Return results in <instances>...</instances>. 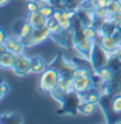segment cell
<instances>
[{"instance_id":"f546056e","label":"cell","mask_w":121,"mask_h":124,"mask_svg":"<svg viewBox=\"0 0 121 124\" xmlns=\"http://www.w3.org/2000/svg\"><path fill=\"white\" fill-rule=\"evenodd\" d=\"M79 1L82 3V4H87V3H90L91 0H79Z\"/></svg>"},{"instance_id":"d4e9b609","label":"cell","mask_w":121,"mask_h":124,"mask_svg":"<svg viewBox=\"0 0 121 124\" xmlns=\"http://www.w3.org/2000/svg\"><path fill=\"white\" fill-rule=\"evenodd\" d=\"M108 0H91L90 4H91L93 8H106Z\"/></svg>"},{"instance_id":"5bb4252c","label":"cell","mask_w":121,"mask_h":124,"mask_svg":"<svg viewBox=\"0 0 121 124\" xmlns=\"http://www.w3.org/2000/svg\"><path fill=\"white\" fill-rule=\"evenodd\" d=\"M95 73L98 75L100 81L109 82V81H113V80H115V72H113V69L111 68L109 65H106V67H103V68L98 69V71H95Z\"/></svg>"},{"instance_id":"4dcf8cb0","label":"cell","mask_w":121,"mask_h":124,"mask_svg":"<svg viewBox=\"0 0 121 124\" xmlns=\"http://www.w3.org/2000/svg\"><path fill=\"white\" fill-rule=\"evenodd\" d=\"M34 1H38V0H34Z\"/></svg>"},{"instance_id":"30bf717a","label":"cell","mask_w":121,"mask_h":124,"mask_svg":"<svg viewBox=\"0 0 121 124\" xmlns=\"http://www.w3.org/2000/svg\"><path fill=\"white\" fill-rule=\"evenodd\" d=\"M46 68H47L46 62L42 56L35 55V56H33V58H30V72H31L33 75H40Z\"/></svg>"},{"instance_id":"4fadbf2b","label":"cell","mask_w":121,"mask_h":124,"mask_svg":"<svg viewBox=\"0 0 121 124\" xmlns=\"http://www.w3.org/2000/svg\"><path fill=\"white\" fill-rule=\"evenodd\" d=\"M57 88L65 93H73V77L70 75H60Z\"/></svg>"},{"instance_id":"9c48e42d","label":"cell","mask_w":121,"mask_h":124,"mask_svg":"<svg viewBox=\"0 0 121 124\" xmlns=\"http://www.w3.org/2000/svg\"><path fill=\"white\" fill-rule=\"evenodd\" d=\"M79 95V101L81 102H91V103H98L100 101V97H102V93L98 89V86H93L89 90H86L85 93Z\"/></svg>"},{"instance_id":"f1b7e54d","label":"cell","mask_w":121,"mask_h":124,"mask_svg":"<svg viewBox=\"0 0 121 124\" xmlns=\"http://www.w3.org/2000/svg\"><path fill=\"white\" fill-rule=\"evenodd\" d=\"M9 1H11V0H0V7H4V5H7Z\"/></svg>"},{"instance_id":"9a60e30c","label":"cell","mask_w":121,"mask_h":124,"mask_svg":"<svg viewBox=\"0 0 121 124\" xmlns=\"http://www.w3.org/2000/svg\"><path fill=\"white\" fill-rule=\"evenodd\" d=\"M28 21L31 24L34 28H40V26H44L47 22V18L42 15L40 12H34V13H29L28 16Z\"/></svg>"},{"instance_id":"5b68a950","label":"cell","mask_w":121,"mask_h":124,"mask_svg":"<svg viewBox=\"0 0 121 124\" xmlns=\"http://www.w3.org/2000/svg\"><path fill=\"white\" fill-rule=\"evenodd\" d=\"M99 43L103 48H106L108 52L113 54L121 46V34L117 30L113 34H104L99 37Z\"/></svg>"},{"instance_id":"ffe728a7","label":"cell","mask_w":121,"mask_h":124,"mask_svg":"<svg viewBox=\"0 0 121 124\" xmlns=\"http://www.w3.org/2000/svg\"><path fill=\"white\" fill-rule=\"evenodd\" d=\"M46 26L48 28L50 31H51V34H56V33H59L60 30H63L61 26H60V24H59V21H57L56 18H53V17L47 18Z\"/></svg>"},{"instance_id":"83f0119b","label":"cell","mask_w":121,"mask_h":124,"mask_svg":"<svg viewBox=\"0 0 121 124\" xmlns=\"http://www.w3.org/2000/svg\"><path fill=\"white\" fill-rule=\"evenodd\" d=\"M8 38V35H7V33L3 30L1 28H0V43H4L5 39Z\"/></svg>"},{"instance_id":"ba28073f","label":"cell","mask_w":121,"mask_h":124,"mask_svg":"<svg viewBox=\"0 0 121 124\" xmlns=\"http://www.w3.org/2000/svg\"><path fill=\"white\" fill-rule=\"evenodd\" d=\"M4 45H5L7 50L13 52L14 55H21V54L25 52V48H26V46L23 45V42L17 35L16 37H8V38L5 39Z\"/></svg>"},{"instance_id":"e0dca14e","label":"cell","mask_w":121,"mask_h":124,"mask_svg":"<svg viewBox=\"0 0 121 124\" xmlns=\"http://www.w3.org/2000/svg\"><path fill=\"white\" fill-rule=\"evenodd\" d=\"M34 26H33L31 24H30V22L28 21V20H26L25 21V24L22 25V28H21V30H20L18 31V34H17V37L20 39H26V38H29L30 35L33 34V31H34Z\"/></svg>"},{"instance_id":"1f68e13d","label":"cell","mask_w":121,"mask_h":124,"mask_svg":"<svg viewBox=\"0 0 121 124\" xmlns=\"http://www.w3.org/2000/svg\"><path fill=\"white\" fill-rule=\"evenodd\" d=\"M120 85H121V81H120Z\"/></svg>"},{"instance_id":"277c9868","label":"cell","mask_w":121,"mask_h":124,"mask_svg":"<svg viewBox=\"0 0 121 124\" xmlns=\"http://www.w3.org/2000/svg\"><path fill=\"white\" fill-rule=\"evenodd\" d=\"M51 31L48 30V28L44 26H40V28H35L33 34L26 39H22L23 45L26 47H34V46H39L43 42H46L48 38H51Z\"/></svg>"},{"instance_id":"7a4b0ae2","label":"cell","mask_w":121,"mask_h":124,"mask_svg":"<svg viewBox=\"0 0 121 124\" xmlns=\"http://www.w3.org/2000/svg\"><path fill=\"white\" fill-rule=\"evenodd\" d=\"M94 45H95V42L91 41L90 38H87L81 30H74L73 47H74V50L79 54V56H82L83 59H90V55H91Z\"/></svg>"},{"instance_id":"7402d4cb","label":"cell","mask_w":121,"mask_h":124,"mask_svg":"<svg viewBox=\"0 0 121 124\" xmlns=\"http://www.w3.org/2000/svg\"><path fill=\"white\" fill-rule=\"evenodd\" d=\"M111 107H112L113 112H116V114H121V94H117V95L115 97V98L112 99Z\"/></svg>"},{"instance_id":"2e32d148","label":"cell","mask_w":121,"mask_h":124,"mask_svg":"<svg viewBox=\"0 0 121 124\" xmlns=\"http://www.w3.org/2000/svg\"><path fill=\"white\" fill-rule=\"evenodd\" d=\"M117 31V25L115 22H112L109 20V17L107 20H104L102 22V25H100L99 28V37L100 35H104V34H113V33Z\"/></svg>"},{"instance_id":"d6a6232c","label":"cell","mask_w":121,"mask_h":124,"mask_svg":"<svg viewBox=\"0 0 121 124\" xmlns=\"http://www.w3.org/2000/svg\"><path fill=\"white\" fill-rule=\"evenodd\" d=\"M0 123H1V120H0Z\"/></svg>"},{"instance_id":"d6986e66","label":"cell","mask_w":121,"mask_h":124,"mask_svg":"<svg viewBox=\"0 0 121 124\" xmlns=\"http://www.w3.org/2000/svg\"><path fill=\"white\" fill-rule=\"evenodd\" d=\"M81 31H82L83 34L87 37V38H90V39H91V41H94V42H95L96 38L99 37V30L96 29L94 25H91V26H82Z\"/></svg>"},{"instance_id":"6da1fadb","label":"cell","mask_w":121,"mask_h":124,"mask_svg":"<svg viewBox=\"0 0 121 124\" xmlns=\"http://www.w3.org/2000/svg\"><path fill=\"white\" fill-rule=\"evenodd\" d=\"M60 80V72L53 67H48L39 75L38 86L42 93H51L53 89L57 88Z\"/></svg>"},{"instance_id":"7c38bea8","label":"cell","mask_w":121,"mask_h":124,"mask_svg":"<svg viewBox=\"0 0 121 124\" xmlns=\"http://www.w3.org/2000/svg\"><path fill=\"white\" fill-rule=\"evenodd\" d=\"M16 58L17 55H14L11 51H5L4 54L0 55V68L1 69H12L14 65Z\"/></svg>"},{"instance_id":"603a6c76","label":"cell","mask_w":121,"mask_h":124,"mask_svg":"<svg viewBox=\"0 0 121 124\" xmlns=\"http://www.w3.org/2000/svg\"><path fill=\"white\" fill-rule=\"evenodd\" d=\"M26 11H28V13L39 12V5H38V3L34 1V0H28V3H26Z\"/></svg>"},{"instance_id":"ac0fdd59","label":"cell","mask_w":121,"mask_h":124,"mask_svg":"<svg viewBox=\"0 0 121 124\" xmlns=\"http://www.w3.org/2000/svg\"><path fill=\"white\" fill-rule=\"evenodd\" d=\"M106 11H107L108 17L111 15H113V13L120 12L121 11V0H108V3L106 5Z\"/></svg>"},{"instance_id":"8fae6325","label":"cell","mask_w":121,"mask_h":124,"mask_svg":"<svg viewBox=\"0 0 121 124\" xmlns=\"http://www.w3.org/2000/svg\"><path fill=\"white\" fill-rule=\"evenodd\" d=\"M98 103H91V102H81L78 103L77 106V114L79 115H83V116H91L94 112L98 110Z\"/></svg>"},{"instance_id":"8992f818","label":"cell","mask_w":121,"mask_h":124,"mask_svg":"<svg viewBox=\"0 0 121 124\" xmlns=\"http://www.w3.org/2000/svg\"><path fill=\"white\" fill-rule=\"evenodd\" d=\"M12 69H13V72H14V75L20 76V77H23V76L29 75V73H31L30 72V58L25 56L23 54L17 55L14 65H13Z\"/></svg>"},{"instance_id":"44dd1931","label":"cell","mask_w":121,"mask_h":124,"mask_svg":"<svg viewBox=\"0 0 121 124\" xmlns=\"http://www.w3.org/2000/svg\"><path fill=\"white\" fill-rule=\"evenodd\" d=\"M55 9H56L55 5L47 4V5H44V7H42V8L39 9V12L42 13V15L44 16L46 18H50V17H52V16H53V13H55Z\"/></svg>"},{"instance_id":"484cf974","label":"cell","mask_w":121,"mask_h":124,"mask_svg":"<svg viewBox=\"0 0 121 124\" xmlns=\"http://www.w3.org/2000/svg\"><path fill=\"white\" fill-rule=\"evenodd\" d=\"M25 21H26L25 18H21V20H17V21L14 22V25H13V33H14V35L18 34V31L21 30L22 25L25 24Z\"/></svg>"},{"instance_id":"cb8c5ba5","label":"cell","mask_w":121,"mask_h":124,"mask_svg":"<svg viewBox=\"0 0 121 124\" xmlns=\"http://www.w3.org/2000/svg\"><path fill=\"white\" fill-rule=\"evenodd\" d=\"M8 92H9V85L7 82H4V81L0 80V101L8 94Z\"/></svg>"},{"instance_id":"4316f807","label":"cell","mask_w":121,"mask_h":124,"mask_svg":"<svg viewBox=\"0 0 121 124\" xmlns=\"http://www.w3.org/2000/svg\"><path fill=\"white\" fill-rule=\"evenodd\" d=\"M109 20H111L112 22H115L116 25L120 24V22H121V11L113 13V15H111V16H109Z\"/></svg>"},{"instance_id":"3957f363","label":"cell","mask_w":121,"mask_h":124,"mask_svg":"<svg viewBox=\"0 0 121 124\" xmlns=\"http://www.w3.org/2000/svg\"><path fill=\"white\" fill-rule=\"evenodd\" d=\"M111 56H112V54L108 52L106 48H103L100 43H95L89 60H90V63H91L93 68L95 69V71H98V69L103 68V67L108 65Z\"/></svg>"},{"instance_id":"52a82bcc","label":"cell","mask_w":121,"mask_h":124,"mask_svg":"<svg viewBox=\"0 0 121 124\" xmlns=\"http://www.w3.org/2000/svg\"><path fill=\"white\" fill-rule=\"evenodd\" d=\"M93 86H94L93 76H78L76 78H73V93H76V94H82Z\"/></svg>"}]
</instances>
